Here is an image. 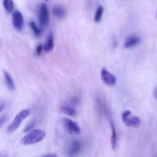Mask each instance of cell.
I'll return each instance as SVG.
<instances>
[{
	"label": "cell",
	"instance_id": "cell-26",
	"mask_svg": "<svg viewBox=\"0 0 157 157\" xmlns=\"http://www.w3.org/2000/svg\"><path fill=\"white\" fill-rule=\"evenodd\" d=\"M156 18H157V12H156Z\"/></svg>",
	"mask_w": 157,
	"mask_h": 157
},
{
	"label": "cell",
	"instance_id": "cell-27",
	"mask_svg": "<svg viewBox=\"0 0 157 157\" xmlns=\"http://www.w3.org/2000/svg\"><path fill=\"white\" fill-rule=\"evenodd\" d=\"M45 1H48V0H45Z\"/></svg>",
	"mask_w": 157,
	"mask_h": 157
},
{
	"label": "cell",
	"instance_id": "cell-2",
	"mask_svg": "<svg viewBox=\"0 0 157 157\" xmlns=\"http://www.w3.org/2000/svg\"><path fill=\"white\" fill-rule=\"evenodd\" d=\"M123 122L129 128H137L140 125V121L139 118L134 115L129 110H124L121 114Z\"/></svg>",
	"mask_w": 157,
	"mask_h": 157
},
{
	"label": "cell",
	"instance_id": "cell-17",
	"mask_svg": "<svg viewBox=\"0 0 157 157\" xmlns=\"http://www.w3.org/2000/svg\"><path fill=\"white\" fill-rule=\"evenodd\" d=\"M29 26L31 28V29L33 30V31L34 32V34L36 36H40L41 33H42V31L40 28H39L37 27V26L36 25V24L33 22V21H31L29 23Z\"/></svg>",
	"mask_w": 157,
	"mask_h": 157
},
{
	"label": "cell",
	"instance_id": "cell-11",
	"mask_svg": "<svg viewBox=\"0 0 157 157\" xmlns=\"http://www.w3.org/2000/svg\"><path fill=\"white\" fill-rule=\"evenodd\" d=\"M110 127L112 129V135L110 137V142H111V146L113 149H115L117 147V134L116 129L115 128V126L113 124V123L112 121L110 122Z\"/></svg>",
	"mask_w": 157,
	"mask_h": 157
},
{
	"label": "cell",
	"instance_id": "cell-13",
	"mask_svg": "<svg viewBox=\"0 0 157 157\" xmlns=\"http://www.w3.org/2000/svg\"><path fill=\"white\" fill-rule=\"evenodd\" d=\"M60 110L63 113H64L70 117H75L77 113L76 110L74 108H72L70 106H67V105L61 106L60 108Z\"/></svg>",
	"mask_w": 157,
	"mask_h": 157
},
{
	"label": "cell",
	"instance_id": "cell-6",
	"mask_svg": "<svg viewBox=\"0 0 157 157\" xmlns=\"http://www.w3.org/2000/svg\"><path fill=\"white\" fill-rule=\"evenodd\" d=\"M12 23L14 28L18 31H21L24 25L23 17L22 13L18 10H16L12 13Z\"/></svg>",
	"mask_w": 157,
	"mask_h": 157
},
{
	"label": "cell",
	"instance_id": "cell-18",
	"mask_svg": "<svg viewBox=\"0 0 157 157\" xmlns=\"http://www.w3.org/2000/svg\"><path fill=\"white\" fill-rule=\"evenodd\" d=\"M35 126V121L34 120H33L31 121H30L26 126L25 128H24L23 129V132H29L30 130H31Z\"/></svg>",
	"mask_w": 157,
	"mask_h": 157
},
{
	"label": "cell",
	"instance_id": "cell-4",
	"mask_svg": "<svg viewBox=\"0 0 157 157\" xmlns=\"http://www.w3.org/2000/svg\"><path fill=\"white\" fill-rule=\"evenodd\" d=\"M63 125L64 128L69 134L78 135L80 133V128L77 123L67 118L63 119Z\"/></svg>",
	"mask_w": 157,
	"mask_h": 157
},
{
	"label": "cell",
	"instance_id": "cell-14",
	"mask_svg": "<svg viewBox=\"0 0 157 157\" xmlns=\"http://www.w3.org/2000/svg\"><path fill=\"white\" fill-rule=\"evenodd\" d=\"M3 74H4V78H5V80H6V84H7L8 88L10 90H13L15 88V84H14V82H13V80L12 77L7 71H4Z\"/></svg>",
	"mask_w": 157,
	"mask_h": 157
},
{
	"label": "cell",
	"instance_id": "cell-21",
	"mask_svg": "<svg viewBox=\"0 0 157 157\" xmlns=\"http://www.w3.org/2000/svg\"><path fill=\"white\" fill-rule=\"evenodd\" d=\"M40 157H58L57 155L55 153H51V154H47L45 155H43Z\"/></svg>",
	"mask_w": 157,
	"mask_h": 157
},
{
	"label": "cell",
	"instance_id": "cell-8",
	"mask_svg": "<svg viewBox=\"0 0 157 157\" xmlns=\"http://www.w3.org/2000/svg\"><path fill=\"white\" fill-rule=\"evenodd\" d=\"M101 79L103 82L109 86H112L116 83L115 77L110 73L105 67H103L101 70Z\"/></svg>",
	"mask_w": 157,
	"mask_h": 157
},
{
	"label": "cell",
	"instance_id": "cell-25",
	"mask_svg": "<svg viewBox=\"0 0 157 157\" xmlns=\"http://www.w3.org/2000/svg\"><path fill=\"white\" fill-rule=\"evenodd\" d=\"M0 157H7L4 153H0Z\"/></svg>",
	"mask_w": 157,
	"mask_h": 157
},
{
	"label": "cell",
	"instance_id": "cell-22",
	"mask_svg": "<svg viewBox=\"0 0 157 157\" xmlns=\"http://www.w3.org/2000/svg\"><path fill=\"white\" fill-rule=\"evenodd\" d=\"M6 116H2V117H1L0 118V127L2 125V124L4 123V122L5 120H6Z\"/></svg>",
	"mask_w": 157,
	"mask_h": 157
},
{
	"label": "cell",
	"instance_id": "cell-5",
	"mask_svg": "<svg viewBox=\"0 0 157 157\" xmlns=\"http://www.w3.org/2000/svg\"><path fill=\"white\" fill-rule=\"evenodd\" d=\"M83 148L82 144L80 141L75 140L72 141L67 148V155L68 157H75L82 151Z\"/></svg>",
	"mask_w": 157,
	"mask_h": 157
},
{
	"label": "cell",
	"instance_id": "cell-23",
	"mask_svg": "<svg viewBox=\"0 0 157 157\" xmlns=\"http://www.w3.org/2000/svg\"><path fill=\"white\" fill-rule=\"evenodd\" d=\"M154 96L157 99V87H156L154 90Z\"/></svg>",
	"mask_w": 157,
	"mask_h": 157
},
{
	"label": "cell",
	"instance_id": "cell-24",
	"mask_svg": "<svg viewBox=\"0 0 157 157\" xmlns=\"http://www.w3.org/2000/svg\"><path fill=\"white\" fill-rule=\"evenodd\" d=\"M4 106H5V105L4 104H0V112L3 110Z\"/></svg>",
	"mask_w": 157,
	"mask_h": 157
},
{
	"label": "cell",
	"instance_id": "cell-12",
	"mask_svg": "<svg viewBox=\"0 0 157 157\" xmlns=\"http://www.w3.org/2000/svg\"><path fill=\"white\" fill-rule=\"evenodd\" d=\"M52 13L53 15L57 18H63L65 15L64 9L59 6H55L52 9Z\"/></svg>",
	"mask_w": 157,
	"mask_h": 157
},
{
	"label": "cell",
	"instance_id": "cell-10",
	"mask_svg": "<svg viewBox=\"0 0 157 157\" xmlns=\"http://www.w3.org/2000/svg\"><path fill=\"white\" fill-rule=\"evenodd\" d=\"M140 37L137 36H132L127 39L124 44L125 48H131L136 45L140 42Z\"/></svg>",
	"mask_w": 157,
	"mask_h": 157
},
{
	"label": "cell",
	"instance_id": "cell-15",
	"mask_svg": "<svg viewBox=\"0 0 157 157\" xmlns=\"http://www.w3.org/2000/svg\"><path fill=\"white\" fill-rule=\"evenodd\" d=\"M3 6L7 12L11 13L13 11L14 5L13 0H3Z\"/></svg>",
	"mask_w": 157,
	"mask_h": 157
},
{
	"label": "cell",
	"instance_id": "cell-3",
	"mask_svg": "<svg viewBox=\"0 0 157 157\" xmlns=\"http://www.w3.org/2000/svg\"><path fill=\"white\" fill-rule=\"evenodd\" d=\"M30 114V110L28 109L23 110L20 111L18 114L15 116L12 122L8 126L7 131L8 132H12L15 131L20 125L21 123L23 120H24L26 117H28Z\"/></svg>",
	"mask_w": 157,
	"mask_h": 157
},
{
	"label": "cell",
	"instance_id": "cell-19",
	"mask_svg": "<svg viewBox=\"0 0 157 157\" xmlns=\"http://www.w3.org/2000/svg\"><path fill=\"white\" fill-rule=\"evenodd\" d=\"M42 50H43V47L41 44H39L37 46V47H36V53L38 56H39L41 54Z\"/></svg>",
	"mask_w": 157,
	"mask_h": 157
},
{
	"label": "cell",
	"instance_id": "cell-16",
	"mask_svg": "<svg viewBox=\"0 0 157 157\" xmlns=\"http://www.w3.org/2000/svg\"><path fill=\"white\" fill-rule=\"evenodd\" d=\"M103 12H104V9L102 6H99L97 9L94 15V20L95 22H99L101 21Z\"/></svg>",
	"mask_w": 157,
	"mask_h": 157
},
{
	"label": "cell",
	"instance_id": "cell-7",
	"mask_svg": "<svg viewBox=\"0 0 157 157\" xmlns=\"http://www.w3.org/2000/svg\"><path fill=\"white\" fill-rule=\"evenodd\" d=\"M49 20V13L47 5L45 3L41 4L39 15V22L41 26H45L48 23Z\"/></svg>",
	"mask_w": 157,
	"mask_h": 157
},
{
	"label": "cell",
	"instance_id": "cell-1",
	"mask_svg": "<svg viewBox=\"0 0 157 157\" xmlns=\"http://www.w3.org/2000/svg\"><path fill=\"white\" fill-rule=\"evenodd\" d=\"M45 137V132L40 129H34L29 132H28L26 136H25L21 142L25 145L36 144L40 142Z\"/></svg>",
	"mask_w": 157,
	"mask_h": 157
},
{
	"label": "cell",
	"instance_id": "cell-20",
	"mask_svg": "<svg viewBox=\"0 0 157 157\" xmlns=\"http://www.w3.org/2000/svg\"><path fill=\"white\" fill-rule=\"evenodd\" d=\"M71 102H72L73 104H77V103L79 102V99H78L77 97H74V98H72L71 99Z\"/></svg>",
	"mask_w": 157,
	"mask_h": 157
},
{
	"label": "cell",
	"instance_id": "cell-9",
	"mask_svg": "<svg viewBox=\"0 0 157 157\" xmlns=\"http://www.w3.org/2000/svg\"><path fill=\"white\" fill-rule=\"evenodd\" d=\"M54 47L53 44V36L52 32H50L47 37V39L46 40V42L45 44L43 46V49L46 52H49L53 50Z\"/></svg>",
	"mask_w": 157,
	"mask_h": 157
}]
</instances>
